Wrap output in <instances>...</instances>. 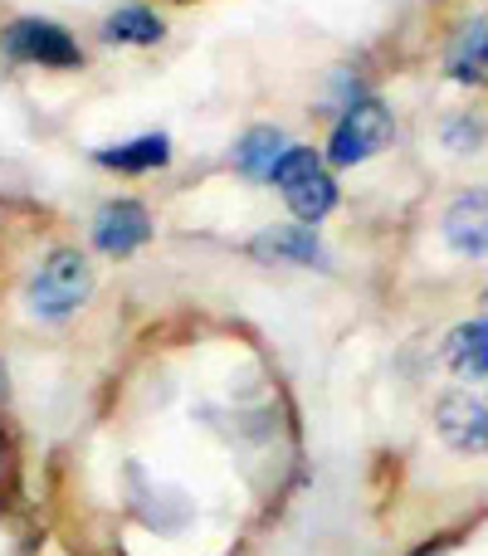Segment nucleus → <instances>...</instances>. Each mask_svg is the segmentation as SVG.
<instances>
[{
    "mask_svg": "<svg viewBox=\"0 0 488 556\" xmlns=\"http://www.w3.org/2000/svg\"><path fill=\"white\" fill-rule=\"evenodd\" d=\"M93 293V269L78 250H54L39 264L35 283H29V307L39 317H68L84 298Z\"/></svg>",
    "mask_w": 488,
    "mask_h": 556,
    "instance_id": "1",
    "label": "nucleus"
},
{
    "mask_svg": "<svg viewBox=\"0 0 488 556\" xmlns=\"http://www.w3.org/2000/svg\"><path fill=\"white\" fill-rule=\"evenodd\" d=\"M391 132H396L391 108H386L381 98H356L342 113V123L333 127L327 156H333L337 166H356V162H366V156H376L381 147H391Z\"/></svg>",
    "mask_w": 488,
    "mask_h": 556,
    "instance_id": "2",
    "label": "nucleus"
},
{
    "mask_svg": "<svg viewBox=\"0 0 488 556\" xmlns=\"http://www.w3.org/2000/svg\"><path fill=\"white\" fill-rule=\"evenodd\" d=\"M0 49L20 64H49V68H74L78 59V39L68 29H59L54 20H15V25L0 35Z\"/></svg>",
    "mask_w": 488,
    "mask_h": 556,
    "instance_id": "3",
    "label": "nucleus"
},
{
    "mask_svg": "<svg viewBox=\"0 0 488 556\" xmlns=\"http://www.w3.org/2000/svg\"><path fill=\"white\" fill-rule=\"evenodd\" d=\"M147 240H152V215H147V205L113 201V205H103V211H98L93 244L103 254H117V260H127V254H137Z\"/></svg>",
    "mask_w": 488,
    "mask_h": 556,
    "instance_id": "4",
    "label": "nucleus"
},
{
    "mask_svg": "<svg viewBox=\"0 0 488 556\" xmlns=\"http://www.w3.org/2000/svg\"><path fill=\"white\" fill-rule=\"evenodd\" d=\"M435 425H440L445 444L464 454H484L488 450V410L474 395H440V410H435Z\"/></svg>",
    "mask_w": 488,
    "mask_h": 556,
    "instance_id": "5",
    "label": "nucleus"
},
{
    "mask_svg": "<svg viewBox=\"0 0 488 556\" xmlns=\"http://www.w3.org/2000/svg\"><path fill=\"white\" fill-rule=\"evenodd\" d=\"M445 244L454 254H488V191H470L445 211Z\"/></svg>",
    "mask_w": 488,
    "mask_h": 556,
    "instance_id": "6",
    "label": "nucleus"
},
{
    "mask_svg": "<svg viewBox=\"0 0 488 556\" xmlns=\"http://www.w3.org/2000/svg\"><path fill=\"white\" fill-rule=\"evenodd\" d=\"M249 250L259 254V260H284V264H317L323 269V244H317V235L308 230V225H274V230H259L254 244Z\"/></svg>",
    "mask_w": 488,
    "mask_h": 556,
    "instance_id": "7",
    "label": "nucleus"
},
{
    "mask_svg": "<svg viewBox=\"0 0 488 556\" xmlns=\"http://www.w3.org/2000/svg\"><path fill=\"white\" fill-rule=\"evenodd\" d=\"M166 156H172V142H166L162 132H142V137H133V142H123V147H103V152H98V162H103L108 172L142 176V172L166 166Z\"/></svg>",
    "mask_w": 488,
    "mask_h": 556,
    "instance_id": "8",
    "label": "nucleus"
},
{
    "mask_svg": "<svg viewBox=\"0 0 488 556\" xmlns=\"http://www.w3.org/2000/svg\"><path fill=\"white\" fill-rule=\"evenodd\" d=\"M445 68H450L454 84H470V88L488 84V20H470V25H464V35L454 39Z\"/></svg>",
    "mask_w": 488,
    "mask_h": 556,
    "instance_id": "9",
    "label": "nucleus"
},
{
    "mask_svg": "<svg viewBox=\"0 0 488 556\" xmlns=\"http://www.w3.org/2000/svg\"><path fill=\"white\" fill-rule=\"evenodd\" d=\"M284 201H288V211L298 215V225H308V230H313V225L337 205V186H333V176L317 166V172H308L303 181L284 186Z\"/></svg>",
    "mask_w": 488,
    "mask_h": 556,
    "instance_id": "10",
    "label": "nucleus"
},
{
    "mask_svg": "<svg viewBox=\"0 0 488 556\" xmlns=\"http://www.w3.org/2000/svg\"><path fill=\"white\" fill-rule=\"evenodd\" d=\"M284 152H288V142L278 127H254V132L240 137V147H235V166H240L249 181H268Z\"/></svg>",
    "mask_w": 488,
    "mask_h": 556,
    "instance_id": "11",
    "label": "nucleus"
},
{
    "mask_svg": "<svg viewBox=\"0 0 488 556\" xmlns=\"http://www.w3.org/2000/svg\"><path fill=\"white\" fill-rule=\"evenodd\" d=\"M450 371L454 376H470V381H479L488 376V323H464L450 332Z\"/></svg>",
    "mask_w": 488,
    "mask_h": 556,
    "instance_id": "12",
    "label": "nucleus"
},
{
    "mask_svg": "<svg viewBox=\"0 0 488 556\" xmlns=\"http://www.w3.org/2000/svg\"><path fill=\"white\" fill-rule=\"evenodd\" d=\"M162 35L166 25L147 5H123L103 20V39H113V45H157Z\"/></svg>",
    "mask_w": 488,
    "mask_h": 556,
    "instance_id": "13",
    "label": "nucleus"
},
{
    "mask_svg": "<svg viewBox=\"0 0 488 556\" xmlns=\"http://www.w3.org/2000/svg\"><path fill=\"white\" fill-rule=\"evenodd\" d=\"M317 166H323V162H317V152H313V147H288V152L278 156V166H274V176H268V181H274L278 191H284V186L303 181L308 172H317Z\"/></svg>",
    "mask_w": 488,
    "mask_h": 556,
    "instance_id": "14",
    "label": "nucleus"
},
{
    "mask_svg": "<svg viewBox=\"0 0 488 556\" xmlns=\"http://www.w3.org/2000/svg\"><path fill=\"white\" fill-rule=\"evenodd\" d=\"M479 117H454V123H445V147L450 152H474L479 147Z\"/></svg>",
    "mask_w": 488,
    "mask_h": 556,
    "instance_id": "15",
    "label": "nucleus"
},
{
    "mask_svg": "<svg viewBox=\"0 0 488 556\" xmlns=\"http://www.w3.org/2000/svg\"><path fill=\"white\" fill-rule=\"evenodd\" d=\"M484 303H488V298H484Z\"/></svg>",
    "mask_w": 488,
    "mask_h": 556,
    "instance_id": "16",
    "label": "nucleus"
}]
</instances>
